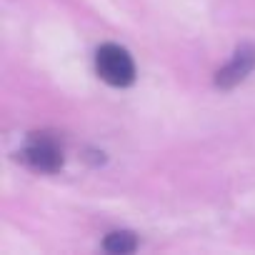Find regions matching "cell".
I'll list each match as a JSON object with an SVG mask.
<instances>
[{"label": "cell", "mask_w": 255, "mask_h": 255, "mask_svg": "<svg viewBox=\"0 0 255 255\" xmlns=\"http://www.w3.org/2000/svg\"><path fill=\"white\" fill-rule=\"evenodd\" d=\"M18 158L35 173H45L53 175L63 168L65 163V153H63V143L50 135V133H33L25 143V148L18 153Z\"/></svg>", "instance_id": "cell-2"}, {"label": "cell", "mask_w": 255, "mask_h": 255, "mask_svg": "<svg viewBox=\"0 0 255 255\" xmlns=\"http://www.w3.org/2000/svg\"><path fill=\"white\" fill-rule=\"evenodd\" d=\"M95 70L100 80H105L113 88H130L135 83V60L118 43H105L98 48Z\"/></svg>", "instance_id": "cell-1"}, {"label": "cell", "mask_w": 255, "mask_h": 255, "mask_svg": "<svg viewBox=\"0 0 255 255\" xmlns=\"http://www.w3.org/2000/svg\"><path fill=\"white\" fill-rule=\"evenodd\" d=\"M138 248V238L130 230H113L105 235L103 240V250L113 253V255H128Z\"/></svg>", "instance_id": "cell-4"}, {"label": "cell", "mask_w": 255, "mask_h": 255, "mask_svg": "<svg viewBox=\"0 0 255 255\" xmlns=\"http://www.w3.org/2000/svg\"><path fill=\"white\" fill-rule=\"evenodd\" d=\"M253 68H255V45H243V48L235 50L230 63L215 73V85L223 88V90H230L238 83H243L250 75Z\"/></svg>", "instance_id": "cell-3"}]
</instances>
